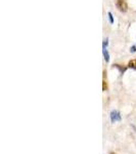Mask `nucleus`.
I'll return each instance as SVG.
<instances>
[{
	"mask_svg": "<svg viewBox=\"0 0 136 154\" xmlns=\"http://www.w3.org/2000/svg\"><path fill=\"white\" fill-rule=\"evenodd\" d=\"M116 6L121 12H126L128 11V4L126 0H116Z\"/></svg>",
	"mask_w": 136,
	"mask_h": 154,
	"instance_id": "f257e3e1",
	"label": "nucleus"
},
{
	"mask_svg": "<svg viewBox=\"0 0 136 154\" xmlns=\"http://www.w3.org/2000/svg\"><path fill=\"white\" fill-rule=\"evenodd\" d=\"M121 113L119 112L117 110H114L111 112V120H112V122H117V121H121Z\"/></svg>",
	"mask_w": 136,
	"mask_h": 154,
	"instance_id": "f03ea898",
	"label": "nucleus"
},
{
	"mask_svg": "<svg viewBox=\"0 0 136 154\" xmlns=\"http://www.w3.org/2000/svg\"><path fill=\"white\" fill-rule=\"evenodd\" d=\"M114 67L115 68H117L119 71H120V73L121 74H123L124 72L127 70V68H128V66L126 67V66H122V65H119V64H114Z\"/></svg>",
	"mask_w": 136,
	"mask_h": 154,
	"instance_id": "7ed1b4c3",
	"label": "nucleus"
},
{
	"mask_svg": "<svg viewBox=\"0 0 136 154\" xmlns=\"http://www.w3.org/2000/svg\"><path fill=\"white\" fill-rule=\"evenodd\" d=\"M128 68H131V69H134L136 70V60H131L129 61V63H128Z\"/></svg>",
	"mask_w": 136,
	"mask_h": 154,
	"instance_id": "20e7f679",
	"label": "nucleus"
},
{
	"mask_svg": "<svg viewBox=\"0 0 136 154\" xmlns=\"http://www.w3.org/2000/svg\"><path fill=\"white\" fill-rule=\"evenodd\" d=\"M103 57H105V61L108 63L110 62V54H108V51H105V49H103Z\"/></svg>",
	"mask_w": 136,
	"mask_h": 154,
	"instance_id": "39448f33",
	"label": "nucleus"
},
{
	"mask_svg": "<svg viewBox=\"0 0 136 154\" xmlns=\"http://www.w3.org/2000/svg\"><path fill=\"white\" fill-rule=\"evenodd\" d=\"M102 91H108V82L105 78L102 80Z\"/></svg>",
	"mask_w": 136,
	"mask_h": 154,
	"instance_id": "423d86ee",
	"label": "nucleus"
},
{
	"mask_svg": "<svg viewBox=\"0 0 136 154\" xmlns=\"http://www.w3.org/2000/svg\"><path fill=\"white\" fill-rule=\"evenodd\" d=\"M108 21H110V23H111V24H114V18H113L112 12H108Z\"/></svg>",
	"mask_w": 136,
	"mask_h": 154,
	"instance_id": "0eeeda50",
	"label": "nucleus"
},
{
	"mask_svg": "<svg viewBox=\"0 0 136 154\" xmlns=\"http://www.w3.org/2000/svg\"><path fill=\"white\" fill-rule=\"evenodd\" d=\"M108 45V39H105V40H103V43H102V48L105 49V48H107Z\"/></svg>",
	"mask_w": 136,
	"mask_h": 154,
	"instance_id": "6e6552de",
	"label": "nucleus"
},
{
	"mask_svg": "<svg viewBox=\"0 0 136 154\" xmlns=\"http://www.w3.org/2000/svg\"><path fill=\"white\" fill-rule=\"evenodd\" d=\"M130 53H136V45H133V46H131V48H130Z\"/></svg>",
	"mask_w": 136,
	"mask_h": 154,
	"instance_id": "1a4fd4ad",
	"label": "nucleus"
},
{
	"mask_svg": "<svg viewBox=\"0 0 136 154\" xmlns=\"http://www.w3.org/2000/svg\"><path fill=\"white\" fill-rule=\"evenodd\" d=\"M132 128H134V131H136V128H135V126H132Z\"/></svg>",
	"mask_w": 136,
	"mask_h": 154,
	"instance_id": "9d476101",
	"label": "nucleus"
},
{
	"mask_svg": "<svg viewBox=\"0 0 136 154\" xmlns=\"http://www.w3.org/2000/svg\"><path fill=\"white\" fill-rule=\"evenodd\" d=\"M112 154H114V153H112Z\"/></svg>",
	"mask_w": 136,
	"mask_h": 154,
	"instance_id": "9b49d317",
	"label": "nucleus"
}]
</instances>
